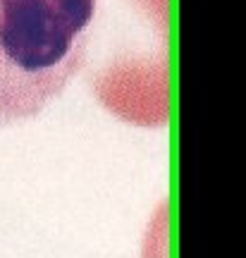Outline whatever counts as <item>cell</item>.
<instances>
[{"label": "cell", "instance_id": "6da1fadb", "mask_svg": "<svg viewBox=\"0 0 246 258\" xmlns=\"http://www.w3.org/2000/svg\"><path fill=\"white\" fill-rule=\"evenodd\" d=\"M98 0H0V127L29 120L86 64Z\"/></svg>", "mask_w": 246, "mask_h": 258}, {"label": "cell", "instance_id": "7a4b0ae2", "mask_svg": "<svg viewBox=\"0 0 246 258\" xmlns=\"http://www.w3.org/2000/svg\"><path fill=\"white\" fill-rule=\"evenodd\" d=\"M91 89L134 124L167 120V0H98Z\"/></svg>", "mask_w": 246, "mask_h": 258}]
</instances>
